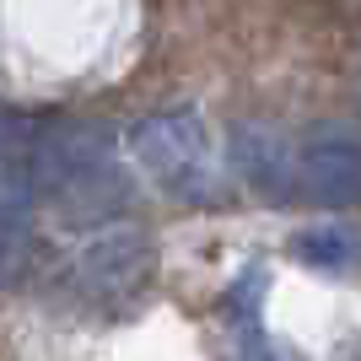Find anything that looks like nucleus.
<instances>
[{"mask_svg":"<svg viewBox=\"0 0 361 361\" xmlns=\"http://www.w3.org/2000/svg\"><path fill=\"white\" fill-rule=\"evenodd\" d=\"M130 151H135V167L162 195L183 200V205H216L221 200V157H216L211 124L195 108H162V114L135 119Z\"/></svg>","mask_w":361,"mask_h":361,"instance_id":"obj_1","label":"nucleus"},{"mask_svg":"<svg viewBox=\"0 0 361 361\" xmlns=\"http://www.w3.org/2000/svg\"><path fill=\"white\" fill-rule=\"evenodd\" d=\"M157 275V238L146 226H103L71 259V286L87 302H130Z\"/></svg>","mask_w":361,"mask_h":361,"instance_id":"obj_2","label":"nucleus"},{"mask_svg":"<svg viewBox=\"0 0 361 361\" xmlns=\"http://www.w3.org/2000/svg\"><path fill=\"white\" fill-rule=\"evenodd\" d=\"M297 189L313 205L361 200V135L345 119H318L297 146Z\"/></svg>","mask_w":361,"mask_h":361,"instance_id":"obj_3","label":"nucleus"},{"mask_svg":"<svg viewBox=\"0 0 361 361\" xmlns=\"http://www.w3.org/2000/svg\"><path fill=\"white\" fill-rule=\"evenodd\" d=\"M232 157H238L243 183L264 200H286L297 189V157H291L286 135L264 119H243L232 130Z\"/></svg>","mask_w":361,"mask_h":361,"instance_id":"obj_4","label":"nucleus"},{"mask_svg":"<svg viewBox=\"0 0 361 361\" xmlns=\"http://www.w3.org/2000/svg\"><path fill=\"white\" fill-rule=\"evenodd\" d=\"M291 259L313 264V270H350V264H361V232L356 226H340V221L302 226L291 238Z\"/></svg>","mask_w":361,"mask_h":361,"instance_id":"obj_5","label":"nucleus"},{"mask_svg":"<svg viewBox=\"0 0 361 361\" xmlns=\"http://www.w3.org/2000/svg\"><path fill=\"white\" fill-rule=\"evenodd\" d=\"M32 264V232H27V216L0 205V286H16Z\"/></svg>","mask_w":361,"mask_h":361,"instance_id":"obj_6","label":"nucleus"}]
</instances>
